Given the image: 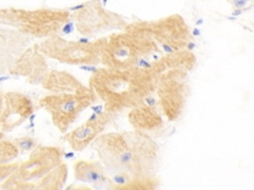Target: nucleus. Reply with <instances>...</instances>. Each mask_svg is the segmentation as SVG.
Instances as JSON below:
<instances>
[{
  "label": "nucleus",
  "instance_id": "4be33fe9",
  "mask_svg": "<svg viewBox=\"0 0 254 190\" xmlns=\"http://www.w3.org/2000/svg\"><path fill=\"white\" fill-rule=\"evenodd\" d=\"M18 161H12L9 163L0 164V183L3 182L18 166Z\"/></svg>",
  "mask_w": 254,
  "mask_h": 190
},
{
  "label": "nucleus",
  "instance_id": "dca6fc26",
  "mask_svg": "<svg viewBox=\"0 0 254 190\" xmlns=\"http://www.w3.org/2000/svg\"><path fill=\"white\" fill-rule=\"evenodd\" d=\"M29 37L22 35L21 33L0 26V50L18 56L26 48H28Z\"/></svg>",
  "mask_w": 254,
  "mask_h": 190
},
{
  "label": "nucleus",
  "instance_id": "393cba45",
  "mask_svg": "<svg viewBox=\"0 0 254 190\" xmlns=\"http://www.w3.org/2000/svg\"><path fill=\"white\" fill-rule=\"evenodd\" d=\"M3 139H4V134L0 132V141H1V140H3Z\"/></svg>",
  "mask_w": 254,
  "mask_h": 190
},
{
  "label": "nucleus",
  "instance_id": "0eeeda50",
  "mask_svg": "<svg viewBox=\"0 0 254 190\" xmlns=\"http://www.w3.org/2000/svg\"><path fill=\"white\" fill-rule=\"evenodd\" d=\"M95 98L88 87L79 93L45 95L39 100V105L50 115L56 128L61 133H65L79 115L93 104Z\"/></svg>",
  "mask_w": 254,
  "mask_h": 190
},
{
  "label": "nucleus",
  "instance_id": "4468645a",
  "mask_svg": "<svg viewBox=\"0 0 254 190\" xmlns=\"http://www.w3.org/2000/svg\"><path fill=\"white\" fill-rule=\"evenodd\" d=\"M41 85L52 94L79 93L88 89L73 75L63 70H49Z\"/></svg>",
  "mask_w": 254,
  "mask_h": 190
},
{
  "label": "nucleus",
  "instance_id": "ddd939ff",
  "mask_svg": "<svg viewBox=\"0 0 254 190\" xmlns=\"http://www.w3.org/2000/svg\"><path fill=\"white\" fill-rule=\"evenodd\" d=\"M73 175L77 181L87 183L98 190H112L115 186L98 160L78 159L73 164Z\"/></svg>",
  "mask_w": 254,
  "mask_h": 190
},
{
  "label": "nucleus",
  "instance_id": "9b49d317",
  "mask_svg": "<svg viewBox=\"0 0 254 190\" xmlns=\"http://www.w3.org/2000/svg\"><path fill=\"white\" fill-rule=\"evenodd\" d=\"M49 72L46 57L41 53L38 44L26 48L14 60L8 73L13 76L24 77L33 85L41 84Z\"/></svg>",
  "mask_w": 254,
  "mask_h": 190
},
{
  "label": "nucleus",
  "instance_id": "1a4fd4ad",
  "mask_svg": "<svg viewBox=\"0 0 254 190\" xmlns=\"http://www.w3.org/2000/svg\"><path fill=\"white\" fill-rule=\"evenodd\" d=\"M72 16L78 33L88 37L108 31H123L127 26L120 15L105 9L98 1L83 3Z\"/></svg>",
  "mask_w": 254,
  "mask_h": 190
},
{
  "label": "nucleus",
  "instance_id": "a211bd4d",
  "mask_svg": "<svg viewBox=\"0 0 254 190\" xmlns=\"http://www.w3.org/2000/svg\"><path fill=\"white\" fill-rule=\"evenodd\" d=\"M160 181L157 177L132 180L121 185H115L112 190H159Z\"/></svg>",
  "mask_w": 254,
  "mask_h": 190
},
{
  "label": "nucleus",
  "instance_id": "f8f14e48",
  "mask_svg": "<svg viewBox=\"0 0 254 190\" xmlns=\"http://www.w3.org/2000/svg\"><path fill=\"white\" fill-rule=\"evenodd\" d=\"M108 121V113L103 117L95 113L90 116L85 123L67 133L64 137V140L68 143L71 149L81 151L87 147L88 144L92 143L99 135H101Z\"/></svg>",
  "mask_w": 254,
  "mask_h": 190
},
{
  "label": "nucleus",
  "instance_id": "7ed1b4c3",
  "mask_svg": "<svg viewBox=\"0 0 254 190\" xmlns=\"http://www.w3.org/2000/svg\"><path fill=\"white\" fill-rule=\"evenodd\" d=\"M69 18L70 13L66 9L0 8V26L29 38L45 40L58 36Z\"/></svg>",
  "mask_w": 254,
  "mask_h": 190
},
{
  "label": "nucleus",
  "instance_id": "5701e85b",
  "mask_svg": "<svg viewBox=\"0 0 254 190\" xmlns=\"http://www.w3.org/2000/svg\"><path fill=\"white\" fill-rule=\"evenodd\" d=\"M65 190H93V189L88 187V186H86V185L72 184V185H69Z\"/></svg>",
  "mask_w": 254,
  "mask_h": 190
},
{
  "label": "nucleus",
  "instance_id": "aec40b11",
  "mask_svg": "<svg viewBox=\"0 0 254 190\" xmlns=\"http://www.w3.org/2000/svg\"><path fill=\"white\" fill-rule=\"evenodd\" d=\"M16 57L17 56L12 53L0 50V75L8 73Z\"/></svg>",
  "mask_w": 254,
  "mask_h": 190
},
{
  "label": "nucleus",
  "instance_id": "412c9836",
  "mask_svg": "<svg viewBox=\"0 0 254 190\" xmlns=\"http://www.w3.org/2000/svg\"><path fill=\"white\" fill-rule=\"evenodd\" d=\"M14 144L18 147L19 151L23 150V151H27V150H32L37 146L36 141L30 137H23L20 139L15 140Z\"/></svg>",
  "mask_w": 254,
  "mask_h": 190
},
{
  "label": "nucleus",
  "instance_id": "f03ea898",
  "mask_svg": "<svg viewBox=\"0 0 254 190\" xmlns=\"http://www.w3.org/2000/svg\"><path fill=\"white\" fill-rule=\"evenodd\" d=\"M160 74L146 69L100 68L90 77L89 88L104 103L105 112L117 113L139 107L154 92Z\"/></svg>",
  "mask_w": 254,
  "mask_h": 190
},
{
  "label": "nucleus",
  "instance_id": "b1692460",
  "mask_svg": "<svg viewBox=\"0 0 254 190\" xmlns=\"http://www.w3.org/2000/svg\"><path fill=\"white\" fill-rule=\"evenodd\" d=\"M2 107H3V93L0 91V113H1Z\"/></svg>",
  "mask_w": 254,
  "mask_h": 190
},
{
  "label": "nucleus",
  "instance_id": "9d476101",
  "mask_svg": "<svg viewBox=\"0 0 254 190\" xmlns=\"http://www.w3.org/2000/svg\"><path fill=\"white\" fill-rule=\"evenodd\" d=\"M34 104L29 96L17 91L3 94V107L0 113V132L10 133L26 122L34 113Z\"/></svg>",
  "mask_w": 254,
  "mask_h": 190
},
{
  "label": "nucleus",
  "instance_id": "6e6552de",
  "mask_svg": "<svg viewBox=\"0 0 254 190\" xmlns=\"http://www.w3.org/2000/svg\"><path fill=\"white\" fill-rule=\"evenodd\" d=\"M186 72L168 70L159 75L155 90L157 107L170 121L176 120L182 113L187 98L185 84Z\"/></svg>",
  "mask_w": 254,
  "mask_h": 190
},
{
  "label": "nucleus",
  "instance_id": "2eb2a0df",
  "mask_svg": "<svg viewBox=\"0 0 254 190\" xmlns=\"http://www.w3.org/2000/svg\"><path fill=\"white\" fill-rule=\"evenodd\" d=\"M128 118L135 131L144 134H146V132L155 131L163 125L160 112L145 106L131 109L128 113Z\"/></svg>",
  "mask_w": 254,
  "mask_h": 190
},
{
  "label": "nucleus",
  "instance_id": "f3484780",
  "mask_svg": "<svg viewBox=\"0 0 254 190\" xmlns=\"http://www.w3.org/2000/svg\"><path fill=\"white\" fill-rule=\"evenodd\" d=\"M67 165L63 161L54 170L40 179L32 190H63L67 178Z\"/></svg>",
  "mask_w": 254,
  "mask_h": 190
},
{
  "label": "nucleus",
  "instance_id": "f257e3e1",
  "mask_svg": "<svg viewBox=\"0 0 254 190\" xmlns=\"http://www.w3.org/2000/svg\"><path fill=\"white\" fill-rule=\"evenodd\" d=\"M91 145L115 185L156 177L159 145L147 134L135 130L101 134Z\"/></svg>",
  "mask_w": 254,
  "mask_h": 190
},
{
  "label": "nucleus",
  "instance_id": "6ab92c4d",
  "mask_svg": "<svg viewBox=\"0 0 254 190\" xmlns=\"http://www.w3.org/2000/svg\"><path fill=\"white\" fill-rule=\"evenodd\" d=\"M19 153L20 151L13 142L4 139L0 141V164L14 161Z\"/></svg>",
  "mask_w": 254,
  "mask_h": 190
},
{
  "label": "nucleus",
  "instance_id": "20e7f679",
  "mask_svg": "<svg viewBox=\"0 0 254 190\" xmlns=\"http://www.w3.org/2000/svg\"><path fill=\"white\" fill-rule=\"evenodd\" d=\"M63 162V150L55 145H37L29 157L0 183L1 190H32L35 184Z\"/></svg>",
  "mask_w": 254,
  "mask_h": 190
},
{
  "label": "nucleus",
  "instance_id": "423d86ee",
  "mask_svg": "<svg viewBox=\"0 0 254 190\" xmlns=\"http://www.w3.org/2000/svg\"><path fill=\"white\" fill-rule=\"evenodd\" d=\"M105 39L95 42H74L54 36L38 44L39 50L45 57L66 64H94L100 62L101 49Z\"/></svg>",
  "mask_w": 254,
  "mask_h": 190
},
{
  "label": "nucleus",
  "instance_id": "a878e982",
  "mask_svg": "<svg viewBox=\"0 0 254 190\" xmlns=\"http://www.w3.org/2000/svg\"><path fill=\"white\" fill-rule=\"evenodd\" d=\"M0 190H1V188H0Z\"/></svg>",
  "mask_w": 254,
  "mask_h": 190
},
{
  "label": "nucleus",
  "instance_id": "39448f33",
  "mask_svg": "<svg viewBox=\"0 0 254 190\" xmlns=\"http://www.w3.org/2000/svg\"><path fill=\"white\" fill-rule=\"evenodd\" d=\"M123 31L152 41L167 52L166 55L184 50L190 40L189 28L180 15H171L152 22L133 23L127 25Z\"/></svg>",
  "mask_w": 254,
  "mask_h": 190
}]
</instances>
